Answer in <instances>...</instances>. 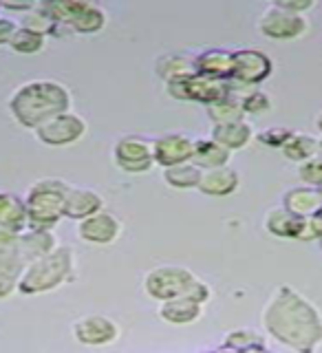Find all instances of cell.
<instances>
[{"mask_svg": "<svg viewBox=\"0 0 322 353\" xmlns=\"http://www.w3.org/2000/svg\"><path fill=\"white\" fill-rule=\"evenodd\" d=\"M117 325L106 316H84L73 325V336L77 342H82L86 347H104L117 340Z\"/></svg>", "mask_w": 322, "mask_h": 353, "instance_id": "12", "label": "cell"}, {"mask_svg": "<svg viewBox=\"0 0 322 353\" xmlns=\"http://www.w3.org/2000/svg\"><path fill=\"white\" fill-rule=\"evenodd\" d=\"M261 342L256 338V334H252V331H232L225 338V347H237V349H243V347H250V345H256Z\"/></svg>", "mask_w": 322, "mask_h": 353, "instance_id": "35", "label": "cell"}, {"mask_svg": "<svg viewBox=\"0 0 322 353\" xmlns=\"http://www.w3.org/2000/svg\"><path fill=\"white\" fill-rule=\"evenodd\" d=\"M201 168L194 165L192 161L188 163H179L172 165V168H163V176L165 183L172 188H179V190H190V188H197L199 181H201Z\"/></svg>", "mask_w": 322, "mask_h": 353, "instance_id": "28", "label": "cell"}, {"mask_svg": "<svg viewBox=\"0 0 322 353\" xmlns=\"http://www.w3.org/2000/svg\"><path fill=\"white\" fill-rule=\"evenodd\" d=\"M104 210V199L99 196L95 190L88 188H71L66 194V205H64V216L84 221Z\"/></svg>", "mask_w": 322, "mask_h": 353, "instance_id": "18", "label": "cell"}, {"mask_svg": "<svg viewBox=\"0 0 322 353\" xmlns=\"http://www.w3.org/2000/svg\"><path fill=\"white\" fill-rule=\"evenodd\" d=\"M320 250H322V239H320Z\"/></svg>", "mask_w": 322, "mask_h": 353, "instance_id": "44", "label": "cell"}, {"mask_svg": "<svg viewBox=\"0 0 322 353\" xmlns=\"http://www.w3.org/2000/svg\"><path fill=\"white\" fill-rule=\"evenodd\" d=\"M71 185L60 179H44L29 188L25 208L29 230H51L64 216L66 194Z\"/></svg>", "mask_w": 322, "mask_h": 353, "instance_id": "4", "label": "cell"}, {"mask_svg": "<svg viewBox=\"0 0 322 353\" xmlns=\"http://www.w3.org/2000/svg\"><path fill=\"white\" fill-rule=\"evenodd\" d=\"M119 232V221L113 214L104 212V210L77 223V236L86 243H93V245H110V243L117 241Z\"/></svg>", "mask_w": 322, "mask_h": 353, "instance_id": "13", "label": "cell"}, {"mask_svg": "<svg viewBox=\"0 0 322 353\" xmlns=\"http://www.w3.org/2000/svg\"><path fill=\"white\" fill-rule=\"evenodd\" d=\"M283 208L296 219H312L322 208V194L318 188L312 185H298L287 190L283 196Z\"/></svg>", "mask_w": 322, "mask_h": 353, "instance_id": "15", "label": "cell"}, {"mask_svg": "<svg viewBox=\"0 0 322 353\" xmlns=\"http://www.w3.org/2000/svg\"><path fill=\"white\" fill-rule=\"evenodd\" d=\"M298 228H301V219H296L294 214L287 212L285 208H274L265 216V230L274 236L281 239H296Z\"/></svg>", "mask_w": 322, "mask_h": 353, "instance_id": "27", "label": "cell"}, {"mask_svg": "<svg viewBox=\"0 0 322 353\" xmlns=\"http://www.w3.org/2000/svg\"><path fill=\"white\" fill-rule=\"evenodd\" d=\"M25 268L27 265L20 259L18 248H0V301L18 290V281Z\"/></svg>", "mask_w": 322, "mask_h": 353, "instance_id": "19", "label": "cell"}, {"mask_svg": "<svg viewBox=\"0 0 322 353\" xmlns=\"http://www.w3.org/2000/svg\"><path fill=\"white\" fill-rule=\"evenodd\" d=\"M168 93L174 99H188V102H201V104H212L219 97L225 95V84L221 80H212L205 75H190L181 77V80L168 82Z\"/></svg>", "mask_w": 322, "mask_h": 353, "instance_id": "7", "label": "cell"}, {"mask_svg": "<svg viewBox=\"0 0 322 353\" xmlns=\"http://www.w3.org/2000/svg\"><path fill=\"white\" fill-rule=\"evenodd\" d=\"M292 132L294 130H290V128H265V130H261L259 135H256V139L263 143V146H272V148H283V143L292 137Z\"/></svg>", "mask_w": 322, "mask_h": 353, "instance_id": "34", "label": "cell"}, {"mask_svg": "<svg viewBox=\"0 0 322 353\" xmlns=\"http://www.w3.org/2000/svg\"><path fill=\"white\" fill-rule=\"evenodd\" d=\"M157 75L161 80H165V84L172 80H181V77L197 75L194 58H188V55H181V53H172V55H165V58H159Z\"/></svg>", "mask_w": 322, "mask_h": 353, "instance_id": "24", "label": "cell"}, {"mask_svg": "<svg viewBox=\"0 0 322 353\" xmlns=\"http://www.w3.org/2000/svg\"><path fill=\"white\" fill-rule=\"evenodd\" d=\"M274 5H276V7H281V9H285V11H290V14H298V16H303L305 11H309V9H314V7H316L314 0H276Z\"/></svg>", "mask_w": 322, "mask_h": 353, "instance_id": "36", "label": "cell"}, {"mask_svg": "<svg viewBox=\"0 0 322 353\" xmlns=\"http://www.w3.org/2000/svg\"><path fill=\"white\" fill-rule=\"evenodd\" d=\"M312 221H314V228H316V232H318V241H320V239H322V208L312 216Z\"/></svg>", "mask_w": 322, "mask_h": 353, "instance_id": "40", "label": "cell"}, {"mask_svg": "<svg viewBox=\"0 0 322 353\" xmlns=\"http://www.w3.org/2000/svg\"><path fill=\"white\" fill-rule=\"evenodd\" d=\"M9 47L16 53H27V55L40 53L44 49V36H40V33H36V31L18 27L16 33L9 40Z\"/></svg>", "mask_w": 322, "mask_h": 353, "instance_id": "31", "label": "cell"}, {"mask_svg": "<svg viewBox=\"0 0 322 353\" xmlns=\"http://www.w3.org/2000/svg\"><path fill=\"white\" fill-rule=\"evenodd\" d=\"M232 157V152L225 150L223 146H219L214 139H194V154H192V163L199 165L201 170H212L221 168V165H228Z\"/></svg>", "mask_w": 322, "mask_h": 353, "instance_id": "23", "label": "cell"}, {"mask_svg": "<svg viewBox=\"0 0 322 353\" xmlns=\"http://www.w3.org/2000/svg\"><path fill=\"white\" fill-rule=\"evenodd\" d=\"M281 152L285 154V159L303 163L318 154V139L305 135V132H292V137L283 143Z\"/></svg>", "mask_w": 322, "mask_h": 353, "instance_id": "26", "label": "cell"}, {"mask_svg": "<svg viewBox=\"0 0 322 353\" xmlns=\"http://www.w3.org/2000/svg\"><path fill=\"white\" fill-rule=\"evenodd\" d=\"M192 154L194 139L183 135V132H168V135H161L152 141V159L163 168L192 161Z\"/></svg>", "mask_w": 322, "mask_h": 353, "instance_id": "11", "label": "cell"}, {"mask_svg": "<svg viewBox=\"0 0 322 353\" xmlns=\"http://www.w3.org/2000/svg\"><path fill=\"white\" fill-rule=\"evenodd\" d=\"M252 137H254V130L245 119L234 121V124H225V126H214L212 135H210V139H214L219 146H223L230 152L243 150L252 141Z\"/></svg>", "mask_w": 322, "mask_h": 353, "instance_id": "21", "label": "cell"}, {"mask_svg": "<svg viewBox=\"0 0 322 353\" xmlns=\"http://www.w3.org/2000/svg\"><path fill=\"white\" fill-rule=\"evenodd\" d=\"M274 71L272 60L259 49H241L234 51V62H232V80L256 86L265 82Z\"/></svg>", "mask_w": 322, "mask_h": 353, "instance_id": "10", "label": "cell"}, {"mask_svg": "<svg viewBox=\"0 0 322 353\" xmlns=\"http://www.w3.org/2000/svg\"><path fill=\"white\" fill-rule=\"evenodd\" d=\"M199 279L185 268H177V265H163V268L152 270L146 281H143V287H146L148 296H152L154 301H172V298L179 296H188L190 287L197 283Z\"/></svg>", "mask_w": 322, "mask_h": 353, "instance_id": "5", "label": "cell"}, {"mask_svg": "<svg viewBox=\"0 0 322 353\" xmlns=\"http://www.w3.org/2000/svg\"><path fill=\"white\" fill-rule=\"evenodd\" d=\"M201 312H203V305L190 301L188 296L172 298V301H165L159 307V316L170 325H190L201 316Z\"/></svg>", "mask_w": 322, "mask_h": 353, "instance_id": "22", "label": "cell"}, {"mask_svg": "<svg viewBox=\"0 0 322 353\" xmlns=\"http://www.w3.org/2000/svg\"><path fill=\"white\" fill-rule=\"evenodd\" d=\"M106 25V14L97 5L84 3V7L77 11V16L71 20L69 29L77 33H97Z\"/></svg>", "mask_w": 322, "mask_h": 353, "instance_id": "29", "label": "cell"}, {"mask_svg": "<svg viewBox=\"0 0 322 353\" xmlns=\"http://www.w3.org/2000/svg\"><path fill=\"white\" fill-rule=\"evenodd\" d=\"M113 159L124 172H148L154 165L152 143L139 135H126L115 143Z\"/></svg>", "mask_w": 322, "mask_h": 353, "instance_id": "8", "label": "cell"}, {"mask_svg": "<svg viewBox=\"0 0 322 353\" xmlns=\"http://www.w3.org/2000/svg\"><path fill=\"white\" fill-rule=\"evenodd\" d=\"M86 132V121L66 110L62 115H55L53 119H49L47 124H42L40 128H36V137L44 143V146H71L77 139H82Z\"/></svg>", "mask_w": 322, "mask_h": 353, "instance_id": "6", "label": "cell"}, {"mask_svg": "<svg viewBox=\"0 0 322 353\" xmlns=\"http://www.w3.org/2000/svg\"><path fill=\"white\" fill-rule=\"evenodd\" d=\"M318 190H320V194H322V185H320V188H318Z\"/></svg>", "mask_w": 322, "mask_h": 353, "instance_id": "43", "label": "cell"}, {"mask_svg": "<svg viewBox=\"0 0 322 353\" xmlns=\"http://www.w3.org/2000/svg\"><path fill=\"white\" fill-rule=\"evenodd\" d=\"M18 254L20 259L25 261V265L38 261L42 256L51 254L55 248H58V241H55V234L51 230H25L18 236Z\"/></svg>", "mask_w": 322, "mask_h": 353, "instance_id": "14", "label": "cell"}, {"mask_svg": "<svg viewBox=\"0 0 322 353\" xmlns=\"http://www.w3.org/2000/svg\"><path fill=\"white\" fill-rule=\"evenodd\" d=\"M20 27L29 29V31H36V33H40V36H51V33H60L64 29V25H58V22H53L47 14H44V11H40L38 5L33 11H29V14L22 16ZM66 29H69V27H66Z\"/></svg>", "mask_w": 322, "mask_h": 353, "instance_id": "30", "label": "cell"}, {"mask_svg": "<svg viewBox=\"0 0 322 353\" xmlns=\"http://www.w3.org/2000/svg\"><path fill=\"white\" fill-rule=\"evenodd\" d=\"M71 106L69 91L53 80H33L22 84L9 99V110L22 126L36 130Z\"/></svg>", "mask_w": 322, "mask_h": 353, "instance_id": "2", "label": "cell"}, {"mask_svg": "<svg viewBox=\"0 0 322 353\" xmlns=\"http://www.w3.org/2000/svg\"><path fill=\"white\" fill-rule=\"evenodd\" d=\"M241 108H243V113L245 115H263V113H268V110L272 108V99L268 93H263V91H252L248 93L245 97L241 99Z\"/></svg>", "mask_w": 322, "mask_h": 353, "instance_id": "32", "label": "cell"}, {"mask_svg": "<svg viewBox=\"0 0 322 353\" xmlns=\"http://www.w3.org/2000/svg\"><path fill=\"white\" fill-rule=\"evenodd\" d=\"M18 236L20 234H16V232H11L7 228H0V248H16Z\"/></svg>", "mask_w": 322, "mask_h": 353, "instance_id": "38", "label": "cell"}, {"mask_svg": "<svg viewBox=\"0 0 322 353\" xmlns=\"http://www.w3.org/2000/svg\"><path fill=\"white\" fill-rule=\"evenodd\" d=\"M318 154H320V157H322V137L318 139Z\"/></svg>", "mask_w": 322, "mask_h": 353, "instance_id": "42", "label": "cell"}, {"mask_svg": "<svg viewBox=\"0 0 322 353\" xmlns=\"http://www.w3.org/2000/svg\"><path fill=\"white\" fill-rule=\"evenodd\" d=\"M73 252L69 248H55L51 254L29 263L18 281V292L25 296H38L58 290L73 279Z\"/></svg>", "mask_w": 322, "mask_h": 353, "instance_id": "3", "label": "cell"}, {"mask_svg": "<svg viewBox=\"0 0 322 353\" xmlns=\"http://www.w3.org/2000/svg\"><path fill=\"white\" fill-rule=\"evenodd\" d=\"M16 22L14 20H9V18H0V47L3 44H9L11 36L16 33Z\"/></svg>", "mask_w": 322, "mask_h": 353, "instance_id": "37", "label": "cell"}, {"mask_svg": "<svg viewBox=\"0 0 322 353\" xmlns=\"http://www.w3.org/2000/svg\"><path fill=\"white\" fill-rule=\"evenodd\" d=\"M316 128L320 130V135H322V113H320V115L316 117Z\"/></svg>", "mask_w": 322, "mask_h": 353, "instance_id": "41", "label": "cell"}, {"mask_svg": "<svg viewBox=\"0 0 322 353\" xmlns=\"http://www.w3.org/2000/svg\"><path fill=\"white\" fill-rule=\"evenodd\" d=\"M270 334L298 353H316L322 345V316L307 298L290 285H281L263 312Z\"/></svg>", "mask_w": 322, "mask_h": 353, "instance_id": "1", "label": "cell"}, {"mask_svg": "<svg viewBox=\"0 0 322 353\" xmlns=\"http://www.w3.org/2000/svg\"><path fill=\"white\" fill-rule=\"evenodd\" d=\"M0 228H7L16 234H22L27 223V208L20 196L11 192H0Z\"/></svg>", "mask_w": 322, "mask_h": 353, "instance_id": "20", "label": "cell"}, {"mask_svg": "<svg viewBox=\"0 0 322 353\" xmlns=\"http://www.w3.org/2000/svg\"><path fill=\"white\" fill-rule=\"evenodd\" d=\"M232 62H234V51L228 49H205L194 58L199 75L212 77V80H221V82L232 77Z\"/></svg>", "mask_w": 322, "mask_h": 353, "instance_id": "16", "label": "cell"}, {"mask_svg": "<svg viewBox=\"0 0 322 353\" xmlns=\"http://www.w3.org/2000/svg\"><path fill=\"white\" fill-rule=\"evenodd\" d=\"M298 174H301V179L305 181V185L320 188L322 185V157H320V154L303 161L301 168H298Z\"/></svg>", "mask_w": 322, "mask_h": 353, "instance_id": "33", "label": "cell"}, {"mask_svg": "<svg viewBox=\"0 0 322 353\" xmlns=\"http://www.w3.org/2000/svg\"><path fill=\"white\" fill-rule=\"evenodd\" d=\"M259 29L263 36L272 40H296L307 31V20L298 14H290L281 7H268L259 20Z\"/></svg>", "mask_w": 322, "mask_h": 353, "instance_id": "9", "label": "cell"}, {"mask_svg": "<svg viewBox=\"0 0 322 353\" xmlns=\"http://www.w3.org/2000/svg\"><path fill=\"white\" fill-rule=\"evenodd\" d=\"M208 117L214 126H225V124H234V121H243L245 113L241 108V99L225 93L217 102L208 104Z\"/></svg>", "mask_w": 322, "mask_h": 353, "instance_id": "25", "label": "cell"}, {"mask_svg": "<svg viewBox=\"0 0 322 353\" xmlns=\"http://www.w3.org/2000/svg\"><path fill=\"white\" fill-rule=\"evenodd\" d=\"M241 185L239 172L230 165H221V168L203 170L201 181H199V190L208 196H230L232 192H237Z\"/></svg>", "mask_w": 322, "mask_h": 353, "instance_id": "17", "label": "cell"}, {"mask_svg": "<svg viewBox=\"0 0 322 353\" xmlns=\"http://www.w3.org/2000/svg\"><path fill=\"white\" fill-rule=\"evenodd\" d=\"M0 9L16 11V14H29L36 9V3H0Z\"/></svg>", "mask_w": 322, "mask_h": 353, "instance_id": "39", "label": "cell"}]
</instances>
